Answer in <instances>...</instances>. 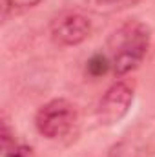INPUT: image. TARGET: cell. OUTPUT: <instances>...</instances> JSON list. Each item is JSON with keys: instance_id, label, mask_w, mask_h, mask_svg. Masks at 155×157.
I'll return each instance as SVG.
<instances>
[{"instance_id": "cell-1", "label": "cell", "mask_w": 155, "mask_h": 157, "mask_svg": "<svg viewBox=\"0 0 155 157\" xmlns=\"http://www.w3.org/2000/svg\"><path fill=\"white\" fill-rule=\"evenodd\" d=\"M150 28L141 20H128L119 26L108 39L112 66L117 75L137 70L150 49Z\"/></svg>"}, {"instance_id": "cell-2", "label": "cell", "mask_w": 155, "mask_h": 157, "mask_svg": "<svg viewBox=\"0 0 155 157\" xmlns=\"http://www.w3.org/2000/svg\"><path fill=\"white\" fill-rule=\"evenodd\" d=\"M77 122V108L66 99H53L40 106L35 115V126L46 139H60L71 132Z\"/></svg>"}, {"instance_id": "cell-3", "label": "cell", "mask_w": 155, "mask_h": 157, "mask_svg": "<svg viewBox=\"0 0 155 157\" xmlns=\"http://www.w3.org/2000/svg\"><path fill=\"white\" fill-rule=\"evenodd\" d=\"M51 40L59 46H78L89 37L91 20L77 11H66L59 15L49 26Z\"/></svg>"}, {"instance_id": "cell-4", "label": "cell", "mask_w": 155, "mask_h": 157, "mask_svg": "<svg viewBox=\"0 0 155 157\" xmlns=\"http://www.w3.org/2000/svg\"><path fill=\"white\" fill-rule=\"evenodd\" d=\"M131 104H133L131 86H128L126 82H117L100 99L99 108H97V117L100 121V124L113 126L128 115Z\"/></svg>"}, {"instance_id": "cell-5", "label": "cell", "mask_w": 155, "mask_h": 157, "mask_svg": "<svg viewBox=\"0 0 155 157\" xmlns=\"http://www.w3.org/2000/svg\"><path fill=\"white\" fill-rule=\"evenodd\" d=\"M110 68H112V60L102 53H97L88 60V73L91 77H102L108 73Z\"/></svg>"}, {"instance_id": "cell-6", "label": "cell", "mask_w": 155, "mask_h": 157, "mask_svg": "<svg viewBox=\"0 0 155 157\" xmlns=\"http://www.w3.org/2000/svg\"><path fill=\"white\" fill-rule=\"evenodd\" d=\"M108 157H139V150L131 143L120 141V143H117V144H113L110 148Z\"/></svg>"}, {"instance_id": "cell-7", "label": "cell", "mask_w": 155, "mask_h": 157, "mask_svg": "<svg viewBox=\"0 0 155 157\" xmlns=\"http://www.w3.org/2000/svg\"><path fill=\"white\" fill-rule=\"evenodd\" d=\"M33 150L24 144H11L9 148L4 150V157H31Z\"/></svg>"}, {"instance_id": "cell-8", "label": "cell", "mask_w": 155, "mask_h": 157, "mask_svg": "<svg viewBox=\"0 0 155 157\" xmlns=\"http://www.w3.org/2000/svg\"><path fill=\"white\" fill-rule=\"evenodd\" d=\"M40 2L42 0H4V9L7 11V7H33Z\"/></svg>"}, {"instance_id": "cell-9", "label": "cell", "mask_w": 155, "mask_h": 157, "mask_svg": "<svg viewBox=\"0 0 155 157\" xmlns=\"http://www.w3.org/2000/svg\"><path fill=\"white\" fill-rule=\"evenodd\" d=\"M110 4H117V6H131V4H137L141 0H106Z\"/></svg>"}]
</instances>
